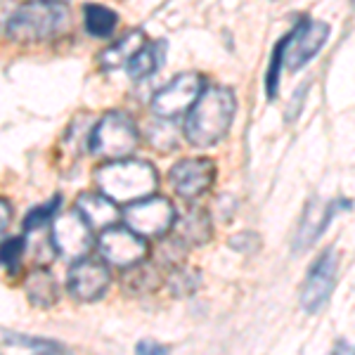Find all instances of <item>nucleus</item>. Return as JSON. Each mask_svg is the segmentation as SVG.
Listing matches in <instances>:
<instances>
[{"instance_id": "f257e3e1", "label": "nucleus", "mask_w": 355, "mask_h": 355, "mask_svg": "<svg viewBox=\"0 0 355 355\" xmlns=\"http://www.w3.org/2000/svg\"><path fill=\"white\" fill-rule=\"evenodd\" d=\"M237 112V97L227 85L204 88L185 119V137L192 147H214L227 135Z\"/></svg>"}, {"instance_id": "f03ea898", "label": "nucleus", "mask_w": 355, "mask_h": 355, "mask_svg": "<svg viewBox=\"0 0 355 355\" xmlns=\"http://www.w3.org/2000/svg\"><path fill=\"white\" fill-rule=\"evenodd\" d=\"M95 182L100 192H105L116 204L125 206L154 194L159 185V175L150 162L114 159V162L102 164L95 171Z\"/></svg>"}, {"instance_id": "7ed1b4c3", "label": "nucleus", "mask_w": 355, "mask_h": 355, "mask_svg": "<svg viewBox=\"0 0 355 355\" xmlns=\"http://www.w3.org/2000/svg\"><path fill=\"white\" fill-rule=\"evenodd\" d=\"M69 28V10L62 3L33 0L21 5L5 24V36L15 43H45Z\"/></svg>"}, {"instance_id": "20e7f679", "label": "nucleus", "mask_w": 355, "mask_h": 355, "mask_svg": "<svg viewBox=\"0 0 355 355\" xmlns=\"http://www.w3.org/2000/svg\"><path fill=\"white\" fill-rule=\"evenodd\" d=\"M88 145L95 157L107 159V162L128 159L140 145V133H137V125L128 114L107 112L97 121V125H93Z\"/></svg>"}, {"instance_id": "39448f33", "label": "nucleus", "mask_w": 355, "mask_h": 355, "mask_svg": "<svg viewBox=\"0 0 355 355\" xmlns=\"http://www.w3.org/2000/svg\"><path fill=\"white\" fill-rule=\"evenodd\" d=\"M123 223L145 239H159L175 227V209L166 197H145L125 204Z\"/></svg>"}, {"instance_id": "423d86ee", "label": "nucleus", "mask_w": 355, "mask_h": 355, "mask_svg": "<svg viewBox=\"0 0 355 355\" xmlns=\"http://www.w3.org/2000/svg\"><path fill=\"white\" fill-rule=\"evenodd\" d=\"M202 93H204V78L199 76L197 71L180 73V76L168 81L157 95H154V100H152L154 116L178 119L180 114H187L192 110V105L199 100Z\"/></svg>"}, {"instance_id": "0eeeda50", "label": "nucleus", "mask_w": 355, "mask_h": 355, "mask_svg": "<svg viewBox=\"0 0 355 355\" xmlns=\"http://www.w3.org/2000/svg\"><path fill=\"white\" fill-rule=\"evenodd\" d=\"M97 249H100L102 259L112 263V266L121 268V270L137 266L147 256L145 237L137 234L135 230H130L128 225L125 227L112 225L107 230H102L100 239H97Z\"/></svg>"}, {"instance_id": "6e6552de", "label": "nucleus", "mask_w": 355, "mask_h": 355, "mask_svg": "<svg viewBox=\"0 0 355 355\" xmlns=\"http://www.w3.org/2000/svg\"><path fill=\"white\" fill-rule=\"evenodd\" d=\"M53 242L60 256L69 261H78L88 256L90 246H93V227L83 218L81 211H67V214L57 216L53 220Z\"/></svg>"}, {"instance_id": "1a4fd4ad", "label": "nucleus", "mask_w": 355, "mask_h": 355, "mask_svg": "<svg viewBox=\"0 0 355 355\" xmlns=\"http://www.w3.org/2000/svg\"><path fill=\"white\" fill-rule=\"evenodd\" d=\"M329 38V26L324 21L301 19L289 36L282 38L284 45V64L291 71L301 69L308 60H313L320 53V48Z\"/></svg>"}, {"instance_id": "9d476101", "label": "nucleus", "mask_w": 355, "mask_h": 355, "mask_svg": "<svg viewBox=\"0 0 355 355\" xmlns=\"http://www.w3.org/2000/svg\"><path fill=\"white\" fill-rule=\"evenodd\" d=\"M336 268H339V261H336L334 249H327L311 266L306 284H303V289H301V306L306 308L308 313H320L327 306L331 291H334V284H336Z\"/></svg>"}, {"instance_id": "9b49d317", "label": "nucleus", "mask_w": 355, "mask_h": 355, "mask_svg": "<svg viewBox=\"0 0 355 355\" xmlns=\"http://www.w3.org/2000/svg\"><path fill=\"white\" fill-rule=\"evenodd\" d=\"M168 180L178 197L194 202L214 185L216 164L211 159H182L168 171Z\"/></svg>"}, {"instance_id": "f8f14e48", "label": "nucleus", "mask_w": 355, "mask_h": 355, "mask_svg": "<svg viewBox=\"0 0 355 355\" xmlns=\"http://www.w3.org/2000/svg\"><path fill=\"white\" fill-rule=\"evenodd\" d=\"M110 287V270L102 261L83 256L69 270V291L78 301H97Z\"/></svg>"}, {"instance_id": "ddd939ff", "label": "nucleus", "mask_w": 355, "mask_h": 355, "mask_svg": "<svg viewBox=\"0 0 355 355\" xmlns=\"http://www.w3.org/2000/svg\"><path fill=\"white\" fill-rule=\"evenodd\" d=\"M76 209L81 211L83 218L90 223V227H93V230H100V232L107 230V227H112V225H116L119 218H121L116 202L107 197L105 192L81 194L78 202H76Z\"/></svg>"}, {"instance_id": "4468645a", "label": "nucleus", "mask_w": 355, "mask_h": 355, "mask_svg": "<svg viewBox=\"0 0 355 355\" xmlns=\"http://www.w3.org/2000/svg\"><path fill=\"white\" fill-rule=\"evenodd\" d=\"M145 33L140 28H130L128 33H123L116 43H112L105 53L100 55V64L107 71H116L121 67H128L130 60L145 48Z\"/></svg>"}, {"instance_id": "2eb2a0df", "label": "nucleus", "mask_w": 355, "mask_h": 355, "mask_svg": "<svg viewBox=\"0 0 355 355\" xmlns=\"http://www.w3.org/2000/svg\"><path fill=\"white\" fill-rule=\"evenodd\" d=\"M164 282V272L159 263H150V261H142L137 263L133 268H125L123 277H121V287L128 291V294L135 296H145L152 294L162 287Z\"/></svg>"}, {"instance_id": "dca6fc26", "label": "nucleus", "mask_w": 355, "mask_h": 355, "mask_svg": "<svg viewBox=\"0 0 355 355\" xmlns=\"http://www.w3.org/2000/svg\"><path fill=\"white\" fill-rule=\"evenodd\" d=\"M175 237H180L187 246H202L214 234V225L204 209H190L180 220H175Z\"/></svg>"}, {"instance_id": "f3484780", "label": "nucleus", "mask_w": 355, "mask_h": 355, "mask_svg": "<svg viewBox=\"0 0 355 355\" xmlns=\"http://www.w3.org/2000/svg\"><path fill=\"white\" fill-rule=\"evenodd\" d=\"M24 291L28 296V301L36 308H53L57 299H60V289H57L55 277L50 275L45 268H38L31 275H26Z\"/></svg>"}, {"instance_id": "a211bd4d", "label": "nucleus", "mask_w": 355, "mask_h": 355, "mask_svg": "<svg viewBox=\"0 0 355 355\" xmlns=\"http://www.w3.org/2000/svg\"><path fill=\"white\" fill-rule=\"evenodd\" d=\"M83 24H85V31H88L90 36L105 38V36H112L114 33V28H116V24H119V17L112 8L90 3L83 8Z\"/></svg>"}, {"instance_id": "6ab92c4d", "label": "nucleus", "mask_w": 355, "mask_h": 355, "mask_svg": "<svg viewBox=\"0 0 355 355\" xmlns=\"http://www.w3.org/2000/svg\"><path fill=\"white\" fill-rule=\"evenodd\" d=\"M147 142L159 152H173L180 145V130L173 123V119L157 116L147 123Z\"/></svg>"}, {"instance_id": "aec40b11", "label": "nucleus", "mask_w": 355, "mask_h": 355, "mask_svg": "<svg viewBox=\"0 0 355 355\" xmlns=\"http://www.w3.org/2000/svg\"><path fill=\"white\" fill-rule=\"evenodd\" d=\"M164 48H166V43H162V41L145 45V48L130 60V64L125 67L128 69V76L135 78V81L152 76V73L159 69V64L164 62Z\"/></svg>"}, {"instance_id": "412c9836", "label": "nucleus", "mask_w": 355, "mask_h": 355, "mask_svg": "<svg viewBox=\"0 0 355 355\" xmlns=\"http://www.w3.org/2000/svg\"><path fill=\"white\" fill-rule=\"evenodd\" d=\"M199 284H202V272L192 270V268L178 266L171 270L168 287H171V291H173V296H190L197 291Z\"/></svg>"}, {"instance_id": "4be33fe9", "label": "nucleus", "mask_w": 355, "mask_h": 355, "mask_svg": "<svg viewBox=\"0 0 355 355\" xmlns=\"http://www.w3.org/2000/svg\"><path fill=\"white\" fill-rule=\"evenodd\" d=\"M26 254V242L21 237H5L3 242V251H0V259H3V268L8 272H17L19 268V261L24 259Z\"/></svg>"}, {"instance_id": "5701e85b", "label": "nucleus", "mask_w": 355, "mask_h": 355, "mask_svg": "<svg viewBox=\"0 0 355 355\" xmlns=\"http://www.w3.org/2000/svg\"><path fill=\"white\" fill-rule=\"evenodd\" d=\"M3 343L5 346H19V348H31L36 353H60L62 346L53 341H43V339H26V336H17L10 331H3Z\"/></svg>"}, {"instance_id": "b1692460", "label": "nucleus", "mask_w": 355, "mask_h": 355, "mask_svg": "<svg viewBox=\"0 0 355 355\" xmlns=\"http://www.w3.org/2000/svg\"><path fill=\"white\" fill-rule=\"evenodd\" d=\"M60 206V197H55L50 204H43V206H36L33 211H28L26 218H24V230H36V227H48V220H55V211Z\"/></svg>"}, {"instance_id": "393cba45", "label": "nucleus", "mask_w": 355, "mask_h": 355, "mask_svg": "<svg viewBox=\"0 0 355 355\" xmlns=\"http://www.w3.org/2000/svg\"><path fill=\"white\" fill-rule=\"evenodd\" d=\"M284 64V45L279 41L275 45V53H272V62L270 69H268V76H266V85H268V97L277 95V83H279V69Z\"/></svg>"}, {"instance_id": "a878e982", "label": "nucleus", "mask_w": 355, "mask_h": 355, "mask_svg": "<svg viewBox=\"0 0 355 355\" xmlns=\"http://www.w3.org/2000/svg\"><path fill=\"white\" fill-rule=\"evenodd\" d=\"M259 234L254 232H242V234H234V237L230 239V246L237 251H256L259 249Z\"/></svg>"}, {"instance_id": "bb28decb", "label": "nucleus", "mask_w": 355, "mask_h": 355, "mask_svg": "<svg viewBox=\"0 0 355 355\" xmlns=\"http://www.w3.org/2000/svg\"><path fill=\"white\" fill-rule=\"evenodd\" d=\"M137 353H152V355H157V353H166V348L159 346V343H152V341H140V343H137Z\"/></svg>"}, {"instance_id": "cd10ccee", "label": "nucleus", "mask_w": 355, "mask_h": 355, "mask_svg": "<svg viewBox=\"0 0 355 355\" xmlns=\"http://www.w3.org/2000/svg\"><path fill=\"white\" fill-rule=\"evenodd\" d=\"M0 214H3V220H0V225H3V232H5V230H8V223H10V214H12V211H10L8 199H3V202H0Z\"/></svg>"}, {"instance_id": "c85d7f7f", "label": "nucleus", "mask_w": 355, "mask_h": 355, "mask_svg": "<svg viewBox=\"0 0 355 355\" xmlns=\"http://www.w3.org/2000/svg\"><path fill=\"white\" fill-rule=\"evenodd\" d=\"M48 3H67V0H48Z\"/></svg>"}]
</instances>
